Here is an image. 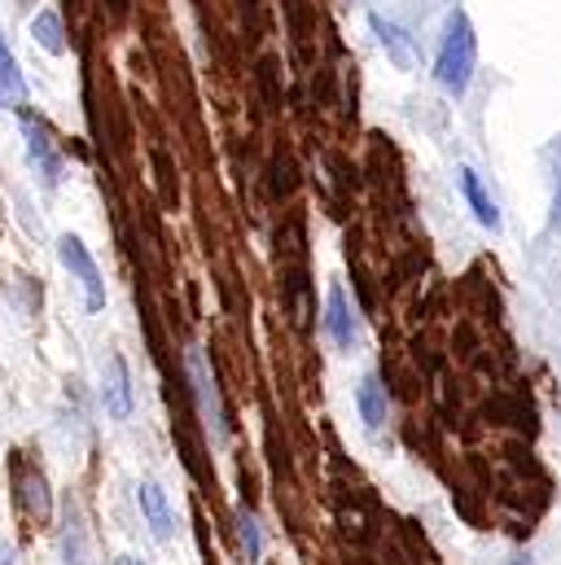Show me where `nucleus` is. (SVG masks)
<instances>
[{
  "label": "nucleus",
  "mask_w": 561,
  "mask_h": 565,
  "mask_svg": "<svg viewBox=\"0 0 561 565\" xmlns=\"http://www.w3.org/2000/svg\"><path fill=\"white\" fill-rule=\"evenodd\" d=\"M474 62H478V40H474V26L469 18L456 9L443 26V40H438V57H434V79L443 93L461 97L474 79Z\"/></svg>",
  "instance_id": "obj_1"
},
{
  "label": "nucleus",
  "mask_w": 561,
  "mask_h": 565,
  "mask_svg": "<svg viewBox=\"0 0 561 565\" xmlns=\"http://www.w3.org/2000/svg\"><path fill=\"white\" fill-rule=\"evenodd\" d=\"M57 259H62V268H66L75 281L84 285V302H88V311H102V307H106V285H102V273H97L88 246H84L80 237L66 233V237L57 242Z\"/></svg>",
  "instance_id": "obj_2"
},
{
  "label": "nucleus",
  "mask_w": 561,
  "mask_h": 565,
  "mask_svg": "<svg viewBox=\"0 0 561 565\" xmlns=\"http://www.w3.org/2000/svg\"><path fill=\"white\" fill-rule=\"evenodd\" d=\"M22 137H27V162L35 167V175L44 180V189H57L62 180V153L49 137V128L40 119H22Z\"/></svg>",
  "instance_id": "obj_3"
},
{
  "label": "nucleus",
  "mask_w": 561,
  "mask_h": 565,
  "mask_svg": "<svg viewBox=\"0 0 561 565\" xmlns=\"http://www.w3.org/2000/svg\"><path fill=\"white\" fill-rule=\"evenodd\" d=\"M102 404L115 422H128L133 417V377H128V364L124 355H110L106 360V373H102Z\"/></svg>",
  "instance_id": "obj_4"
},
{
  "label": "nucleus",
  "mask_w": 561,
  "mask_h": 565,
  "mask_svg": "<svg viewBox=\"0 0 561 565\" xmlns=\"http://www.w3.org/2000/svg\"><path fill=\"white\" fill-rule=\"evenodd\" d=\"M325 329H329V338H334L342 351H351V347L360 342V320H356V311H351V302H347V289H342V285H329Z\"/></svg>",
  "instance_id": "obj_5"
},
{
  "label": "nucleus",
  "mask_w": 561,
  "mask_h": 565,
  "mask_svg": "<svg viewBox=\"0 0 561 565\" xmlns=\"http://www.w3.org/2000/svg\"><path fill=\"white\" fill-rule=\"evenodd\" d=\"M137 504H140V513H145V522H149V531H154V540L167 544V540L176 535V518H171V504H167L162 487H158V482H140Z\"/></svg>",
  "instance_id": "obj_6"
},
{
  "label": "nucleus",
  "mask_w": 561,
  "mask_h": 565,
  "mask_svg": "<svg viewBox=\"0 0 561 565\" xmlns=\"http://www.w3.org/2000/svg\"><path fill=\"white\" fill-rule=\"evenodd\" d=\"M461 193H465V202H469V211H474V220L483 224V228H491V233H500V206L487 198V189H483V180H478V171H461Z\"/></svg>",
  "instance_id": "obj_7"
},
{
  "label": "nucleus",
  "mask_w": 561,
  "mask_h": 565,
  "mask_svg": "<svg viewBox=\"0 0 561 565\" xmlns=\"http://www.w3.org/2000/svg\"><path fill=\"white\" fill-rule=\"evenodd\" d=\"M0 106L4 110H22L27 106V79L18 71V57L4 44V35H0Z\"/></svg>",
  "instance_id": "obj_8"
},
{
  "label": "nucleus",
  "mask_w": 561,
  "mask_h": 565,
  "mask_svg": "<svg viewBox=\"0 0 561 565\" xmlns=\"http://www.w3.org/2000/svg\"><path fill=\"white\" fill-rule=\"evenodd\" d=\"M356 404H360V417H364L369 429H382V422H387V395H382V382L378 377H364L356 386Z\"/></svg>",
  "instance_id": "obj_9"
},
{
  "label": "nucleus",
  "mask_w": 561,
  "mask_h": 565,
  "mask_svg": "<svg viewBox=\"0 0 561 565\" xmlns=\"http://www.w3.org/2000/svg\"><path fill=\"white\" fill-rule=\"evenodd\" d=\"M373 26H378V35H382V44H387V53L395 57V66H413L417 57H413V44H409V35L400 31V26H391V22H382V18H373Z\"/></svg>",
  "instance_id": "obj_10"
},
{
  "label": "nucleus",
  "mask_w": 561,
  "mask_h": 565,
  "mask_svg": "<svg viewBox=\"0 0 561 565\" xmlns=\"http://www.w3.org/2000/svg\"><path fill=\"white\" fill-rule=\"evenodd\" d=\"M31 35H35V40H40L49 53H62V49H66V40H62V18H57L53 9H40V13H35Z\"/></svg>",
  "instance_id": "obj_11"
},
{
  "label": "nucleus",
  "mask_w": 561,
  "mask_h": 565,
  "mask_svg": "<svg viewBox=\"0 0 561 565\" xmlns=\"http://www.w3.org/2000/svg\"><path fill=\"white\" fill-rule=\"evenodd\" d=\"M189 369H193V382H198V395H202V413L215 422V429L224 434V417H220V404H215V391H211V377H207V369H202V355L193 351L189 355Z\"/></svg>",
  "instance_id": "obj_12"
},
{
  "label": "nucleus",
  "mask_w": 561,
  "mask_h": 565,
  "mask_svg": "<svg viewBox=\"0 0 561 565\" xmlns=\"http://www.w3.org/2000/svg\"><path fill=\"white\" fill-rule=\"evenodd\" d=\"M66 565H88V553H84V531H80V522H71V531H66Z\"/></svg>",
  "instance_id": "obj_13"
},
{
  "label": "nucleus",
  "mask_w": 561,
  "mask_h": 565,
  "mask_svg": "<svg viewBox=\"0 0 561 565\" xmlns=\"http://www.w3.org/2000/svg\"><path fill=\"white\" fill-rule=\"evenodd\" d=\"M242 540H246V553L260 557V522L255 518H242Z\"/></svg>",
  "instance_id": "obj_14"
},
{
  "label": "nucleus",
  "mask_w": 561,
  "mask_h": 565,
  "mask_svg": "<svg viewBox=\"0 0 561 565\" xmlns=\"http://www.w3.org/2000/svg\"><path fill=\"white\" fill-rule=\"evenodd\" d=\"M514 565H531V557H518V562H514Z\"/></svg>",
  "instance_id": "obj_15"
},
{
  "label": "nucleus",
  "mask_w": 561,
  "mask_h": 565,
  "mask_svg": "<svg viewBox=\"0 0 561 565\" xmlns=\"http://www.w3.org/2000/svg\"><path fill=\"white\" fill-rule=\"evenodd\" d=\"M119 565H140V562H133V557H128V562H119Z\"/></svg>",
  "instance_id": "obj_16"
}]
</instances>
